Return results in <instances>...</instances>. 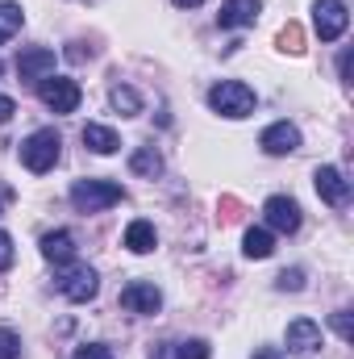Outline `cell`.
I'll list each match as a JSON object with an SVG mask.
<instances>
[{"label":"cell","instance_id":"cell-18","mask_svg":"<svg viewBox=\"0 0 354 359\" xmlns=\"http://www.w3.org/2000/svg\"><path fill=\"white\" fill-rule=\"evenodd\" d=\"M242 251H246V259H267V255L275 251V234H271L267 226L246 230V238H242Z\"/></svg>","mask_w":354,"mask_h":359},{"label":"cell","instance_id":"cell-27","mask_svg":"<svg viewBox=\"0 0 354 359\" xmlns=\"http://www.w3.org/2000/svg\"><path fill=\"white\" fill-rule=\"evenodd\" d=\"M8 264H13V238L0 230V271L8 268Z\"/></svg>","mask_w":354,"mask_h":359},{"label":"cell","instance_id":"cell-17","mask_svg":"<svg viewBox=\"0 0 354 359\" xmlns=\"http://www.w3.org/2000/svg\"><path fill=\"white\" fill-rule=\"evenodd\" d=\"M129 172H134V176L155 180L159 172H163V155H159L155 147H138V151L129 155Z\"/></svg>","mask_w":354,"mask_h":359},{"label":"cell","instance_id":"cell-25","mask_svg":"<svg viewBox=\"0 0 354 359\" xmlns=\"http://www.w3.org/2000/svg\"><path fill=\"white\" fill-rule=\"evenodd\" d=\"M330 326L338 330V339H342V343H354V322H351V313H334V318H330Z\"/></svg>","mask_w":354,"mask_h":359},{"label":"cell","instance_id":"cell-22","mask_svg":"<svg viewBox=\"0 0 354 359\" xmlns=\"http://www.w3.org/2000/svg\"><path fill=\"white\" fill-rule=\"evenodd\" d=\"M213 351H208V343L204 339H192V343H179L176 359H208Z\"/></svg>","mask_w":354,"mask_h":359},{"label":"cell","instance_id":"cell-20","mask_svg":"<svg viewBox=\"0 0 354 359\" xmlns=\"http://www.w3.org/2000/svg\"><path fill=\"white\" fill-rule=\"evenodd\" d=\"M25 25V13H21V4H13V0H0V42H8L17 29Z\"/></svg>","mask_w":354,"mask_h":359},{"label":"cell","instance_id":"cell-31","mask_svg":"<svg viewBox=\"0 0 354 359\" xmlns=\"http://www.w3.org/2000/svg\"><path fill=\"white\" fill-rule=\"evenodd\" d=\"M255 359H283V351H255Z\"/></svg>","mask_w":354,"mask_h":359},{"label":"cell","instance_id":"cell-23","mask_svg":"<svg viewBox=\"0 0 354 359\" xmlns=\"http://www.w3.org/2000/svg\"><path fill=\"white\" fill-rule=\"evenodd\" d=\"M17 355H21V339L0 326V359H17Z\"/></svg>","mask_w":354,"mask_h":359},{"label":"cell","instance_id":"cell-3","mask_svg":"<svg viewBox=\"0 0 354 359\" xmlns=\"http://www.w3.org/2000/svg\"><path fill=\"white\" fill-rule=\"evenodd\" d=\"M121 184H113V180H80L76 188H71V205L80 209V213H100V209H113V205H121Z\"/></svg>","mask_w":354,"mask_h":359},{"label":"cell","instance_id":"cell-7","mask_svg":"<svg viewBox=\"0 0 354 359\" xmlns=\"http://www.w3.org/2000/svg\"><path fill=\"white\" fill-rule=\"evenodd\" d=\"M263 217L271 234H296L300 230V205L292 196H271L263 205Z\"/></svg>","mask_w":354,"mask_h":359},{"label":"cell","instance_id":"cell-19","mask_svg":"<svg viewBox=\"0 0 354 359\" xmlns=\"http://www.w3.org/2000/svg\"><path fill=\"white\" fill-rule=\"evenodd\" d=\"M108 100H113V109H117L121 117H138V113H142V96L129 88V84H117V88L108 92Z\"/></svg>","mask_w":354,"mask_h":359},{"label":"cell","instance_id":"cell-6","mask_svg":"<svg viewBox=\"0 0 354 359\" xmlns=\"http://www.w3.org/2000/svg\"><path fill=\"white\" fill-rule=\"evenodd\" d=\"M346 25H351V8L342 0H317L313 4V29L321 42H338L346 34Z\"/></svg>","mask_w":354,"mask_h":359},{"label":"cell","instance_id":"cell-2","mask_svg":"<svg viewBox=\"0 0 354 359\" xmlns=\"http://www.w3.org/2000/svg\"><path fill=\"white\" fill-rule=\"evenodd\" d=\"M255 104H259V96H255L250 84H242V80H221L217 88L208 92V109L221 113V117H250Z\"/></svg>","mask_w":354,"mask_h":359},{"label":"cell","instance_id":"cell-29","mask_svg":"<svg viewBox=\"0 0 354 359\" xmlns=\"http://www.w3.org/2000/svg\"><path fill=\"white\" fill-rule=\"evenodd\" d=\"M13 113H17V100L13 96H0V121H8Z\"/></svg>","mask_w":354,"mask_h":359},{"label":"cell","instance_id":"cell-1","mask_svg":"<svg viewBox=\"0 0 354 359\" xmlns=\"http://www.w3.org/2000/svg\"><path fill=\"white\" fill-rule=\"evenodd\" d=\"M63 155V138L59 130H34L25 142H21V163L34 172V176H46Z\"/></svg>","mask_w":354,"mask_h":359},{"label":"cell","instance_id":"cell-15","mask_svg":"<svg viewBox=\"0 0 354 359\" xmlns=\"http://www.w3.org/2000/svg\"><path fill=\"white\" fill-rule=\"evenodd\" d=\"M42 255H46L50 264H71V259H76V238H71V230L46 234V238H42Z\"/></svg>","mask_w":354,"mask_h":359},{"label":"cell","instance_id":"cell-13","mask_svg":"<svg viewBox=\"0 0 354 359\" xmlns=\"http://www.w3.org/2000/svg\"><path fill=\"white\" fill-rule=\"evenodd\" d=\"M321 347V326L309 322V318H296L288 322V351H300V355H313Z\"/></svg>","mask_w":354,"mask_h":359},{"label":"cell","instance_id":"cell-26","mask_svg":"<svg viewBox=\"0 0 354 359\" xmlns=\"http://www.w3.org/2000/svg\"><path fill=\"white\" fill-rule=\"evenodd\" d=\"M71 359H117L104 343H88V347H76V355Z\"/></svg>","mask_w":354,"mask_h":359},{"label":"cell","instance_id":"cell-14","mask_svg":"<svg viewBox=\"0 0 354 359\" xmlns=\"http://www.w3.org/2000/svg\"><path fill=\"white\" fill-rule=\"evenodd\" d=\"M125 247H129L134 255H150V251L159 247V234H155V222H146V217H138V222H129V226H125Z\"/></svg>","mask_w":354,"mask_h":359},{"label":"cell","instance_id":"cell-9","mask_svg":"<svg viewBox=\"0 0 354 359\" xmlns=\"http://www.w3.org/2000/svg\"><path fill=\"white\" fill-rule=\"evenodd\" d=\"M121 309H129V313H159L163 309V292L155 288V284H146V280H134V284H125L121 288Z\"/></svg>","mask_w":354,"mask_h":359},{"label":"cell","instance_id":"cell-24","mask_svg":"<svg viewBox=\"0 0 354 359\" xmlns=\"http://www.w3.org/2000/svg\"><path fill=\"white\" fill-rule=\"evenodd\" d=\"M275 284H279L283 292H300V288H304V271H300V268L279 271V280H275Z\"/></svg>","mask_w":354,"mask_h":359},{"label":"cell","instance_id":"cell-10","mask_svg":"<svg viewBox=\"0 0 354 359\" xmlns=\"http://www.w3.org/2000/svg\"><path fill=\"white\" fill-rule=\"evenodd\" d=\"M259 147L267 155H296L300 151V130L292 121H275V126H267L259 134Z\"/></svg>","mask_w":354,"mask_h":359},{"label":"cell","instance_id":"cell-30","mask_svg":"<svg viewBox=\"0 0 354 359\" xmlns=\"http://www.w3.org/2000/svg\"><path fill=\"white\" fill-rule=\"evenodd\" d=\"M338 76H342V80H351V50L338 59Z\"/></svg>","mask_w":354,"mask_h":359},{"label":"cell","instance_id":"cell-32","mask_svg":"<svg viewBox=\"0 0 354 359\" xmlns=\"http://www.w3.org/2000/svg\"><path fill=\"white\" fill-rule=\"evenodd\" d=\"M155 359H176V351H171V347H159V351H155Z\"/></svg>","mask_w":354,"mask_h":359},{"label":"cell","instance_id":"cell-21","mask_svg":"<svg viewBox=\"0 0 354 359\" xmlns=\"http://www.w3.org/2000/svg\"><path fill=\"white\" fill-rule=\"evenodd\" d=\"M279 50H288V55H300V50H304V29H300L296 21H288V25L279 29Z\"/></svg>","mask_w":354,"mask_h":359},{"label":"cell","instance_id":"cell-28","mask_svg":"<svg viewBox=\"0 0 354 359\" xmlns=\"http://www.w3.org/2000/svg\"><path fill=\"white\" fill-rule=\"evenodd\" d=\"M67 59H71V63H84V59H92V46L84 50V42H71V50H67Z\"/></svg>","mask_w":354,"mask_h":359},{"label":"cell","instance_id":"cell-11","mask_svg":"<svg viewBox=\"0 0 354 359\" xmlns=\"http://www.w3.org/2000/svg\"><path fill=\"white\" fill-rule=\"evenodd\" d=\"M17 76L29 80V84L55 76V50H46V46H29V50H21V55H17Z\"/></svg>","mask_w":354,"mask_h":359},{"label":"cell","instance_id":"cell-4","mask_svg":"<svg viewBox=\"0 0 354 359\" xmlns=\"http://www.w3.org/2000/svg\"><path fill=\"white\" fill-rule=\"evenodd\" d=\"M59 292L76 305H88L92 297L100 292V276L88 268V264H59V276H55Z\"/></svg>","mask_w":354,"mask_h":359},{"label":"cell","instance_id":"cell-8","mask_svg":"<svg viewBox=\"0 0 354 359\" xmlns=\"http://www.w3.org/2000/svg\"><path fill=\"white\" fill-rule=\"evenodd\" d=\"M313 184H317V196L334 209H346L351 205V180L342 176L338 168H317L313 172Z\"/></svg>","mask_w":354,"mask_h":359},{"label":"cell","instance_id":"cell-12","mask_svg":"<svg viewBox=\"0 0 354 359\" xmlns=\"http://www.w3.org/2000/svg\"><path fill=\"white\" fill-rule=\"evenodd\" d=\"M259 13H263L259 0H225L221 13H217V25L221 29H242V25H255Z\"/></svg>","mask_w":354,"mask_h":359},{"label":"cell","instance_id":"cell-16","mask_svg":"<svg viewBox=\"0 0 354 359\" xmlns=\"http://www.w3.org/2000/svg\"><path fill=\"white\" fill-rule=\"evenodd\" d=\"M84 147H92L96 155H113V151L121 147V138H117V130H108V126H100V121H88V126H84Z\"/></svg>","mask_w":354,"mask_h":359},{"label":"cell","instance_id":"cell-5","mask_svg":"<svg viewBox=\"0 0 354 359\" xmlns=\"http://www.w3.org/2000/svg\"><path fill=\"white\" fill-rule=\"evenodd\" d=\"M38 96H42V104H46L50 113H76L80 100H84L80 84L67 80V76H46V80H38Z\"/></svg>","mask_w":354,"mask_h":359},{"label":"cell","instance_id":"cell-33","mask_svg":"<svg viewBox=\"0 0 354 359\" xmlns=\"http://www.w3.org/2000/svg\"><path fill=\"white\" fill-rule=\"evenodd\" d=\"M171 4H179V8H196V4H204V0H171Z\"/></svg>","mask_w":354,"mask_h":359}]
</instances>
